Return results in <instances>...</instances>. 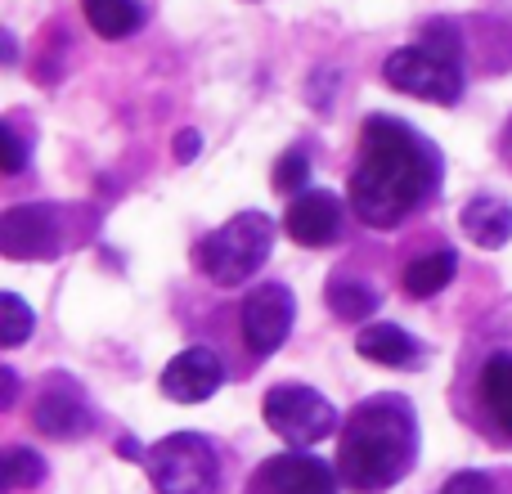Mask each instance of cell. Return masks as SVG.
Returning <instances> with one entry per match:
<instances>
[{"label":"cell","mask_w":512,"mask_h":494,"mask_svg":"<svg viewBox=\"0 0 512 494\" xmlns=\"http://www.w3.org/2000/svg\"><path fill=\"white\" fill-rule=\"evenodd\" d=\"M441 180L436 149L396 117L364 122V153L351 171V207L369 230L400 225Z\"/></svg>","instance_id":"cell-1"},{"label":"cell","mask_w":512,"mask_h":494,"mask_svg":"<svg viewBox=\"0 0 512 494\" xmlns=\"http://www.w3.org/2000/svg\"><path fill=\"white\" fill-rule=\"evenodd\" d=\"M418 459V418L405 396H373L337 436V477L355 494H382Z\"/></svg>","instance_id":"cell-2"},{"label":"cell","mask_w":512,"mask_h":494,"mask_svg":"<svg viewBox=\"0 0 512 494\" xmlns=\"http://www.w3.org/2000/svg\"><path fill=\"white\" fill-rule=\"evenodd\" d=\"M391 90L427 99V104H459L463 95V45L450 23H432L423 45H405L382 68Z\"/></svg>","instance_id":"cell-3"},{"label":"cell","mask_w":512,"mask_h":494,"mask_svg":"<svg viewBox=\"0 0 512 494\" xmlns=\"http://www.w3.org/2000/svg\"><path fill=\"white\" fill-rule=\"evenodd\" d=\"M274 247V221L261 212H239L194 247V265L221 288H239L265 265Z\"/></svg>","instance_id":"cell-4"},{"label":"cell","mask_w":512,"mask_h":494,"mask_svg":"<svg viewBox=\"0 0 512 494\" xmlns=\"http://www.w3.org/2000/svg\"><path fill=\"white\" fill-rule=\"evenodd\" d=\"M140 463L158 494H216V486H221L216 445L198 432H176L167 441L149 445Z\"/></svg>","instance_id":"cell-5"},{"label":"cell","mask_w":512,"mask_h":494,"mask_svg":"<svg viewBox=\"0 0 512 494\" xmlns=\"http://www.w3.org/2000/svg\"><path fill=\"white\" fill-rule=\"evenodd\" d=\"M261 414H265V427L279 432L283 441L297 445V450L319 445L324 436H333V427H337L333 400L319 396L306 382H283V387H274L270 396H265Z\"/></svg>","instance_id":"cell-6"},{"label":"cell","mask_w":512,"mask_h":494,"mask_svg":"<svg viewBox=\"0 0 512 494\" xmlns=\"http://www.w3.org/2000/svg\"><path fill=\"white\" fill-rule=\"evenodd\" d=\"M292 319H297V301L283 283H261L243 297L239 324H243V342L252 355H274L292 333Z\"/></svg>","instance_id":"cell-7"},{"label":"cell","mask_w":512,"mask_h":494,"mask_svg":"<svg viewBox=\"0 0 512 494\" xmlns=\"http://www.w3.org/2000/svg\"><path fill=\"white\" fill-rule=\"evenodd\" d=\"M0 252L9 261H50L59 252V221H54V207L45 203H23L9 207L0 216Z\"/></svg>","instance_id":"cell-8"},{"label":"cell","mask_w":512,"mask_h":494,"mask_svg":"<svg viewBox=\"0 0 512 494\" xmlns=\"http://www.w3.org/2000/svg\"><path fill=\"white\" fill-rule=\"evenodd\" d=\"M248 494H337V468L310 454H274L261 463Z\"/></svg>","instance_id":"cell-9"},{"label":"cell","mask_w":512,"mask_h":494,"mask_svg":"<svg viewBox=\"0 0 512 494\" xmlns=\"http://www.w3.org/2000/svg\"><path fill=\"white\" fill-rule=\"evenodd\" d=\"M225 382V364L216 351H207V346H189V351H180L176 360L162 369L158 387L167 400H176V405H203L207 396H216Z\"/></svg>","instance_id":"cell-10"},{"label":"cell","mask_w":512,"mask_h":494,"mask_svg":"<svg viewBox=\"0 0 512 494\" xmlns=\"http://www.w3.org/2000/svg\"><path fill=\"white\" fill-rule=\"evenodd\" d=\"M283 230H288L292 243L301 247H324L342 234V203H337L328 189H301L288 203V216H283Z\"/></svg>","instance_id":"cell-11"},{"label":"cell","mask_w":512,"mask_h":494,"mask_svg":"<svg viewBox=\"0 0 512 494\" xmlns=\"http://www.w3.org/2000/svg\"><path fill=\"white\" fill-rule=\"evenodd\" d=\"M32 423H36V432L54 436V441H72V436L90 432V409L77 387L50 382V391H41V400H36V409H32Z\"/></svg>","instance_id":"cell-12"},{"label":"cell","mask_w":512,"mask_h":494,"mask_svg":"<svg viewBox=\"0 0 512 494\" xmlns=\"http://www.w3.org/2000/svg\"><path fill=\"white\" fill-rule=\"evenodd\" d=\"M355 351H360L364 360L382 364V369H418V360H423V346H418L414 337H409L405 328H396V324H369V328H360V337H355Z\"/></svg>","instance_id":"cell-13"},{"label":"cell","mask_w":512,"mask_h":494,"mask_svg":"<svg viewBox=\"0 0 512 494\" xmlns=\"http://www.w3.org/2000/svg\"><path fill=\"white\" fill-rule=\"evenodd\" d=\"M459 225L477 247L495 252V247H504L512 239V203H504V198H495V194H481V198H472V203H463Z\"/></svg>","instance_id":"cell-14"},{"label":"cell","mask_w":512,"mask_h":494,"mask_svg":"<svg viewBox=\"0 0 512 494\" xmlns=\"http://www.w3.org/2000/svg\"><path fill=\"white\" fill-rule=\"evenodd\" d=\"M481 405L495 418L499 432L512 436V351H499L481 369Z\"/></svg>","instance_id":"cell-15"},{"label":"cell","mask_w":512,"mask_h":494,"mask_svg":"<svg viewBox=\"0 0 512 494\" xmlns=\"http://www.w3.org/2000/svg\"><path fill=\"white\" fill-rule=\"evenodd\" d=\"M454 270H459V256L450 252V247H441V252H423L414 256V261L405 265V292L409 297H436V292L450 288Z\"/></svg>","instance_id":"cell-16"},{"label":"cell","mask_w":512,"mask_h":494,"mask_svg":"<svg viewBox=\"0 0 512 494\" xmlns=\"http://www.w3.org/2000/svg\"><path fill=\"white\" fill-rule=\"evenodd\" d=\"M81 14H86V23L104 41H122V36L140 32L144 23V9L135 0H81Z\"/></svg>","instance_id":"cell-17"},{"label":"cell","mask_w":512,"mask_h":494,"mask_svg":"<svg viewBox=\"0 0 512 494\" xmlns=\"http://www.w3.org/2000/svg\"><path fill=\"white\" fill-rule=\"evenodd\" d=\"M378 292L369 288V283L360 279H333V288H328V306H333L337 319H346V324H360V319H369L373 310H378Z\"/></svg>","instance_id":"cell-18"},{"label":"cell","mask_w":512,"mask_h":494,"mask_svg":"<svg viewBox=\"0 0 512 494\" xmlns=\"http://www.w3.org/2000/svg\"><path fill=\"white\" fill-rule=\"evenodd\" d=\"M36 328V315L27 310V301L18 292H0V346L14 351L27 342V333Z\"/></svg>","instance_id":"cell-19"},{"label":"cell","mask_w":512,"mask_h":494,"mask_svg":"<svg viewBox=\"0 0 512 494\" xmlns=\"http://www.w3.org/2000/svg\"><path fill=\"white\" fill-rule=\"evenodd\" d=\"M0 481L5 490H32L45 481V459L32 450H5V463H0Z\"/></svg>","instance_id":"cell-20"},{"label":"cell","mask_w":512,"mask_h":494,"mask_svg":"<svg viewBox=\"0 0 512 494\" xmlns=\"http://www.w3.org/2000/svg\"><path fill=\"white\" fill-rule=\"evenodd\" d=\"M306 185H310V162H306V153L288 149L279 162H274V189H279V194H301Z\"/></svg>","instance_id":"cell-21"},{"label":"cell","mask_w":512,"mask_h":494,"mask_svg":"<svg viewBox=\"0 0 512 494\" xmlns=\"http://www.w3.org/2000/svg\"><path fill=\"white\" fill-rule=\"evenodd\" d=\"M0 167H5V176H18L27 167V144L9 122L0 126Z\"/></svg>","instance_id":"cell-22"},{"label":"cell","mask_w":512,"mask_h":494,"mask_svg":"<svg viewBox=\"0 0 512 494\" xmlns=\"http://www.w3.org/2000/svg\"><path fill=\"white\" fill-rule=\"evenodd\" d=\"M441 494H495V481H490L486 472L468 468V472H454V477L441 486Z\"/></svg>","instance_id":"cell-23"},{"label":"cell","mask_w":512,"mask_h":494,"mask_svg":"<svg viewBox=\"0 0 512 494\" xmlns=\"http://www.w3.org/2000/svg\"><path fill=\"white\" fill-rule=\"evenodd\" d=\"M198 144H203V140H198V131L176 135V158H180V162H194V158H198Z\"/></svg>","instance_id":"cell-24"}]
</instances>
